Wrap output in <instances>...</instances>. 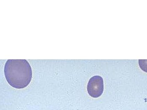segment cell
<instances>
[{
    "label": "cell",
    "instance_id": "1",
    "mask_svg": "<svg viewBox=\"0 0 147 110\" xmlns=\"http://www.w3.org/2000/svg\"><path fill=\"white\" fill-rule=\"evenodd\" d=\"M4 74L8 84L16 89L29 85L32 77V67L26 59H8L4 66Z\"/></svg>",
    "mask_w": 147,
    "mask_h": 110
},
{
    "label": "cell",
    "instance_id": "2",
    "mask_svg": "<svg viewBox=\"0 0 147 110\" xmlns=\"http://www.w3.org/2000/svg\"><path fill=\"white\" fill-rule=\"evenodd\" d=\"M87 92L90 96L94 98L100 97L104 91L103 79L99 76H94L88 82Z\"/></svg>",
    "mask_w": 147,
    "mask_h": 110
},
{
    "label": "cell",
    "instance_id": "3",
    "mask_svg": "<svg viewBox=\"0 0 147 110\" xmlns=\"http://www.w3.org/2000/svg\"><path fill=\"white\" fill-rule=\"evenodd\" d=\"M139 65L142 71L147 73V60H139Z\"/></svg>",
    "mask_w": 147,
    "mask_h": 110
}]
</instances>
